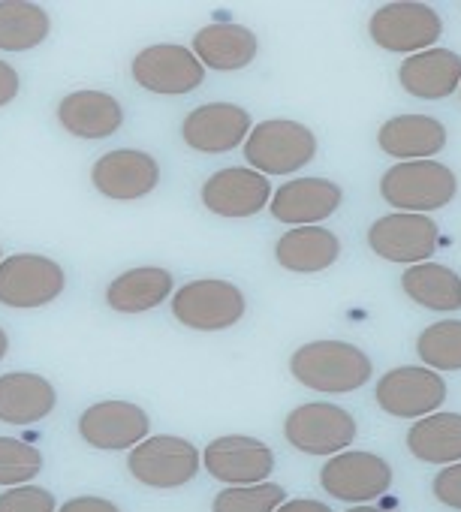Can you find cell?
Returning <instances> with one entry per match:
<instances>
[{
	"label": "cell",
	"mask_w": 461,
	"mask_h": 512,
	"mask_svg": "<svg viewBox=\"0 0 461 512\" xmlns=\"http://www.w3.org/2000/svg\"><path fill=\"white\" fill-rule=\"evenodd\" d=\"M431 491H434V497H437L443 506L461 512V461L446 464V467L434 476Z\"/></svg>",
	"instance_id": "d6a6232c"
},
{
	"label": "cell",
	"mask_w": 461,
	"mask_h": 512,
	"mask_svg": "<svg viewBox=\"0 0 461 512\" xmlns=\"http://www.w3.org/2000/svg\"><path fill=\"white\" fill-rule=\"evenodd\" d=\"M245 311H248L245 293L236 284L217 278L190 281L172 293V317L196 332L233 329L236 323H242Z\"/></svg>",
	"instance_id": "5b68a950"
},
{
	"label": "cell",
	"mask_w": 461,
	"mask_h": 512,
	"mask_svg": "<svg viewBox=\"0 0 461 512\" xmlns=\"http://www.w3.org/2000/svg\"><path fill=\"white\" fill-rule=\"evenodd\" d=\"M341 241L326 226H293L275 244V260L281 269L296 275H317L338 263Z\"/></svg>",
	"instance_id": "603a6c76"
},
{
	"label": "cell",
	"mask_w": 461,
	"mask_h": 512,
	"mask_svg": "<svg viewBox=\"0 0 461 512\" xmlns=\"http://www.w3.org/2000/svg\"><path fill=\"white\" fill-rule=\"evenodd\" d=\"M284 437L293 449L305 455H338L356 440V419L329 401H314L296 407L284 419Z\"/></svg>",
	"instance_id": "52a82bcc"
},
{
	"label": "cell",
	"mask_w": 461,
	"mask_h": 512,
	"mask_svg": "<svg viewBox=\"0 0 461 512\" xmlns=\"http://www.w3.org/2000/svg\"><path fill=\"white\" fill-rule=\"evenodd\" d=\"M398 82L410 97L419 100H443L461 85V55L452 49H425L419 55L404 58L398 67Z\"/></svg>",
	"instance_id": "ffe728a7"
},
{
	"label": "cell",
	"mask_w": 461,
	"mask_h": 512,
	"mask_svg": "<svg viewBox=\"0 0 461 512\" xmlns=\"http://www.w3.org/2000/svg\"><path fill=\"white\" fill-rule=\"evenodd\" d=\"M43 470V452L25 440L0 437V488L28 485Z\"/></svg>",
	"instance_id": "4dcf8cb0"
},
{
	"label": "cell",
	"mask_w": 461,
	"mask_h": 512,
	"mask_svg": "<svg viewBox=\"0 0 461 512\" xmlns=\"http://www.w3.org/2000/svg\"><path fill=\"white\" fill-rule=\"evenodd\" d=\"M344 202V190L329 178H293L272 193L269 211L281 223L317 226L329 220Z\"/></svg>",
	"instance_id": "ac0fdd59"
},
{
	"label": "cell",
	"mask_w": 461,
	"mask_h": 512,
	"mask_svg": "<svg viewBox=\"0 0 461 512\" xmlns=\"http://www.w3.org/2000/svg\"><path fill=\"white\" fill-rule=\"evenodd\" d=\"M0 512H58V500L43 485H16L0 491Z\"/></svg>",
	"instance_id": "1f68e13d"
},
{
	"label": "cell",
	"mask_w": 461,
	"mask_h": 512,
	"mask_svg": "<svg viewBox=\"0 0 461 512\" xmlns=\"http://www.w3.org/2000/svg\"><path fill=\"white\" fill-rule=\"evenodd\" d=\"M172 293H175L172 272L145 266V269L121 272L106 287V305L118 314H145V311L160 308Z\"/></svg>",
	"instance_id": "d4e9b609"
},
{
	"label": "cell",
	"mask_w": 461,
	"mask_h": 512,
	"mask_svg": "<svg viewBox=\"0 0 461 512\" xmlns=\"http://www.w3.org/2000/svg\"><path fill=\"white\" fill-rule=\"evenodd\" d=\"M320 485L344 503H368L392 485V464L374 452L344 449L323 464Z\"/></svg>",
	"instance_id": "9c48e42d"
},
{
	"label": "cell",
	"mask_w": 461,
	"mask_h": 512,
	"mask_svg": "<svg viewBox=\"0 0 461 512\" xmlns=\"http://www.w3.org/2000/svg\"><path fill=\"white\" fill-rule=\"evenodd\" d=\"M58 407V392L43 374L13 371L0 377V422L37 425Z\"/></svg>",
	"instance_id": "7402d4cb"
},
{
	"label": "cell",
	"mask_w": 461,
	"mask_h": 512,
	"mask_svg": "<svg viewBox=\"0 0 461 512\" xmlns=\"http://www.w3.org/2000/svg\"><path fill=\"white\" fill-rule=\"evenodd\" d=\"M130 73L139 88L166 97L190 94L205 82V67L196 61V55L187 46H169V43L142 49L133 58Z\"/></svg>",
	"instance_id": "7c38bea8"
},
{
	"label": "cell",
	"mask_w": 461,
	"mask_h": 512,
	"mask_svg": "<svg viewBox=\"0 0 461 512\" xmlns=\"http://www.w3.org/2000/svg\"><path fill=\"white\" fill-rule=\"evenodd\" d=\"M58 512H121V506L106 497L85 494V497H70L67 503L58 506Z\"/></svg>",
	"instance_id": "836d02e7"
},
{
	"label": "cell",
	"mask_w": 461,
	"mask_h": 512,
	"mask_svg": "<svg viewBox=\"0 0 461 512\" xmlns=\"http://www.w3.org/2000/svg\"><path fill=\"white\" fill-rule=\"evenodd\" d=\"M58 121L76 139H109L121 130L124 109L106 91H73L58 103Z\"/></svg>",
	"instance_id": "44dd1931"
},
{
	"label": "cell",
	"mask_w": 461,
	"mask_h": 512,
	"mask_svg": "<svg viewBox=\"0 0 461 512\" xmlns=\"http://www.w3.org/2000/svg\"><path fill=\"white\" fill-rule=\"evenodd\" d=\"M290 374L314 392L350 395L371 380L374 365L356 344L314 341V344H302L290 356Z\"/></svg>",
	"instance_id": "6da1fadb"
},
{
	"label": "cell",
	"mask_w": 461,
	"mask_h": 512,
	"mask_svg": "<svg viewBox=\"0 0 461 512\" xmlns=\"http://www.w3.org/2000/svg\"><path fill=\"white\" fill-rule=\"evenodd\" d=\"M160 181V163L148 151L136 148H118L106 151L91 166V184L97 193L115 202H136L148 196Z\"/></svg>",
	"instance_id": "e0dca14e"
},
{
	"label": "cell",
	"mask_w": 461,
	"mask_h": 512,
	"mask_svg": "<svg viewBox=\"0 0 461 512\" xmlns=\"http://www.w3.org/2000/svg\"><path fill=\"white\" fill-rule=\"evenodd\" d=\"M245 160L260 175H293L305 169L317 157V136L311 127L290 121V118H272L251 130V136L242 145Z\"/></svg>",
	"instance_id": "7a4b0ae2"
},
{
	"label": "cell",
	"mask_w": 461,
	"mask_h": 512,
	"mask_svg": "<svg viewBox=\"0 0 461 512\" xmlns=\"http://www.w3.org/2000/svg\"><path fill=\"white\" fill-rule=\"evenodd\" d=\"M416 353L431 371H461V320H440L422 329Z\"/></svg>",
	"instance_id": "f1b7e54d"
},
{
	"label": "cell",
	"mask_w": 461,
	"mask_h": 512,
	"mask_svg": "<svg viewBox=\"0 0 461 512\" xmlns=\"http://www.w3.org/2000/svg\"><path fill=\"white\" fill-rule=\"evenodd\" d=\"M404 293L428 311H458L461 308V278L440 263H416L401 275Z\"/></svg>",
	"instance_id": "4316f807"
},
{
	"label": "cell",
	"mask_w": 461,
	"mask_h": 512,
	"mask_svg": "<svg viewBox=\"0 0 461 512\" xmlns=\"http://www.w3.org/2000/svg\"><path fill=\"white\" fill-rule=\"evenodd\" d=\"M377 142L389 157H398L401 163L431 160L446 145V127L431 115H398L380 127Z\"/></svg>",
	"instance_id": "cb8c5ba5"
},
{
	"label": "cell",
	"mask_w": 461,
	"mask_h": 512,
	"mask_svg": "<svg viewBox=\"0 0 461 512\" xmlns=\"http://www.w3.org/2000/svg\"><path fill=\"white\" fill-rule=\"evenodd\" d=\"M151 431V416L130 401H97L79 416V437L103 452H121L142 443Z\"/></svg>",
	"instance_id": "2e32d148"
},
{
	"label": "cell",
	"mask_w": 461,
	"mask_h": 512,
	"mask_svg": "<svg viewBox=\"0 0 461 512\" xmlns=\"http://www.w3.org/2000/svg\"><path fill=\"white\" fill-rule=\"evenodd\" d=\"M254 121L251 112L236 103H205L193 109L181 124V139L199 154H226L245 145Z\"/></svg>",
	"instance_id": "9a60e30c"
},
{
	"label": "cell",
	"mask_w": 461,
	"mask_h": 512,
	"mask_svg": "<svg viewBox=\"0 0 461 512\" xmlns=\"http://www.w3.org/2000/svg\"><path fill=\"white\" fill-rule=\"evenodd\" d=\"M202 467L226 485H257L275 470V452L245 434H226L202 449Z\"/></svg>",
	"instance_id": "5bb4252c"
},
{
	"label": "cell",
	"mask_w": 461,
	"mask_h": 512,
	"mask_svg": "<svg viewBox=\"0 0 461 512\" xmlns=\"http://www.w3.org/2000/svg\"><path fill=\"white\" fill-rule=\"evenodd\" d=\"M407 449L425 464H455L461 461V413L422 416L407 431Z\"/></svg>",
	"instance_id": "484cf974"
},
{
	"label": "cell",
	"mask_w": 461,
	"mask_h": 512,
	"mask_svg": "<svg viewBox=\"0 0 461 512\" xmlns=\"http://www.w3.org/2000/svg\"><path fill=\"white\" fill-rule=\"evenodd\" d=\"M377 404L386 416L395 419H422L437 413V407L446 401V383L431 368H392L377 380Z\"/></svg>",
	"instance_id": "30bf717a"
},
{
	"label": "cell",
	"mask_w": 461,
	"mask_h": 512,
	"mask_svg": "<svg viewBox=\"0 0 461 512\" xmlns=\"http://www.w3.org/2000/svg\"><path fill=\"white\" fill-rule=\"evenodd\" d=\"M272 193H275L272 181L266 175L254 172L251 166H226V169L208 175L199 190L202 205L211 214L229 217V220L260 214L272 202Z\"/></svg>",
	"instance_id": "8fae6325"
},
{
	"label": "cell",
	"mask_w": 461,
	"mask_h": 512,
	"mask_svg": "<svg viewBox=\"0 0 461 512\" xmlns=\"http://www.w3.org/2000/svg\"><path fill=\"white\" fill-rule=\"evenodd\" d=\"M190 52L196 55V61L202 67H211L217 73H236V70H245L254 64V58L260 52V40L245 25L217 22V25L196 31Z\"/></svg>",
	"instance_id": "d6986e66"
},
{
	"label": "cell",
	"mask_w": 461,
	"mask_h": 512,
	"mask_svg": "<svg viewBox=\"0 0 461 512\" xmlns=\"http://www.w3.org/2000/svg\"><path fill=\"white\" fill-rule=\"evenodd\" d=\"M0 260H4V247H0Z\"/></svg>",
	"instance_id": "f35d334b"
},
{
	"label": "cell",
	"mask_w": 461,
	"mask_h": 512,
	"mask_svg": "<svg viewBox=\"0 0 461 512\" xmlns=\"http://www.w3.org/2000/svg\"><path fill=\"white\" fill-rule=\"evenodd\" d=\"M52 19L40 4L0 0V52H31L49 40Z\"/></svg>",
	"instance_id": "83f0119b"
},
{
	"label": "cell",
	"mask_w": 461,
	"mask_h": 512,
	"mask_svg": "<svg viewBox=\"0 0 461 512\" xmlns=\"http://www.w3.org/2000/svg\"><path fill=\"white\" fill-rule=\"evenodd\" d=\"M67 287L64 269L43 253H13L0 260V305L31 311L52 305Z\"/></svg>",
	"instance_id": "8992f818"
},
{
	"label": "cell",
	"mask_w": 461,
	"mask_h": 512,
	"mask_svg": "<svg viewBox=\"0 0 461 512\" xmlns=\"http://www.w3.org/2000/svg\"><path fill=\"white\" fill-rule=\"evenodd\" d=\"M10 353V335L0 329V362H4V356Z\"/></svg>",
	"instance_id": "8d00e7d4"
},
{
	"label": "cell",
	"mask_w": 461,
	"mask_h": 512,
	"mask_svg": "<svg viewBox=\"0 0 461 512\" xmlns=\"http://www.w3.org/2000/svg\"><path fill=\"white\" fill-rule=\"evenodd\" d=\"M19 88H22L19 70L7 61H0V109L10 106L19 97Z\"/></svg>",
	"instance_id": "e575fe53"
},
{
	"label": "cell",
	"mask_w": 461,
	"mask_h": 512,
	"mask_svg": "<svg viewBox=\"0 0 461 512\" xmlns=\"http://www.w3.org/2000/svg\"><path fill=\"white\" fill-rule=\"evenodd\" d=\"M437 226L425 214H386L371 223L368 229V247L386 263H428V256L437 250Z\"/></svg>",
	"instance_id": "4fadbf2b"
},
{
	"label": "cell",
	"mask_w": 461,
	"mask_h": 512,
	"mask_svg": "<svg viewBox=\"0 0 461 512\" xmlns=\"http://www.w3.org/2000/svg\"><path fill=\"white\" fill-rule=\"evenodd\" d=\"M287 500V488L278 482L229 485L211 500V512H275Z\"/></svg>",
	"instance_id": "f546056e"
},
{
	"label": "cell",
	"mask_w": 461,
	"mask_h": 512,
	"mask_svg": "<svg viewBox=\"0 0 461 512\" xmlns=\"http://www.w3.org/2000/svg\"><path fill=\"white\" fill-rule=\"evenodd\" d=\"M127 470L145 488L172 491L196 479V473L202 470V452L184 437L154 434L130 449Z\"/></svg>",
	"instance_id": "277c9868"
},
{
	"label": "cell",
	"mask_w": 461,
	"mask_h": 512,
	"mask_svg": "<svg viewBox=\"0 0 461 512\" xmlns=\"http://www.w3.org/2000/svg\"><path fill=\"white\" fill-rule=\"evenodd\" d=\"M368 34L380 49L410 58L434 49L443 34V22L428 4H386L374 10Z\"/></svg>",
	"instance_id": "ba28073f"
},
{
	"label": "cell",
	"mask_w": 461,
	"mask_h": 512,
	"mask_svg": "<svg viewBox=\"0 0 461 512\" xmlns=\"http://www.w3.org/2000/svg\"><path fill=\"white\" fill-rule=\"evenodd\" d=\"M455 193H458V178L452 175L449 166L434 160L395 163L380 178V196L404 214L443 208L455 199Z\"/></svg>",
	"instance_id": "3957f363"
},
{
	"label": "cell",
	"mask_w": 461,
	"mask_h": 512,
	"mask_svg": "<svg viewBox=\"0 0 461 512\" xmlns=\"http://www.w3.org/2000/svg\"><path fill=\"white\" fill-rule=\"evenodd\" d=\"M275 512H332V506L311 497H296V500H284Z\"/></svg>",
	"instance_id": "d590c367"
},
{
	"label": "cell",
	"mask_w": 461,
	"mask_h": 512,
	"mask_svg": "<svg viewBox=\"0 0 461 512\" xmlns=\"http://www.w3.org/2000/svg\"><path fill=\"white\" fill-rule=\"evenodd\" d=\"M347 512H386V509H377V506H365V503H356L353 509H347Z\"/></svg>",
	"instance_id": "74e56055"
}]
</instances>
